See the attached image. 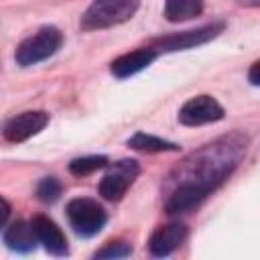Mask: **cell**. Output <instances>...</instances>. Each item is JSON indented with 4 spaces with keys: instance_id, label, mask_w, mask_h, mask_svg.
<instances>
[{
    "instance_id": "cell-2",
    "label": "cell",
    "mask_w": 260,
    "mask_h": 260,
    "mask_svg": "<svg viewBox=\"0 0 260 260\" xmlns=\"http://www.w3.org/2000/svg\"><path fill=\"white\" fill-rule=\"evenodd\" d=\"M140 6V0H93L81 16L83 30H98L130 20Z\"/></svg>"
},
{
    "instance_id": "cell-11",
    "label": "cell",
    "mask_w": 260,
    "mask_h": 260,
    "mask_svg": "<svg viewBox=\"0 0 260 260\" xmlns=\"http://www.w3.org/2000/svg\"><path fill=\"white\" fill-rule=\"evenodd\" d=\"M156 57V51L154 49H136L132 53H126L122 57H118L116 61H112V75L124 79V77H130L138 71H142L144 67H148Z\"/></svg>"
},
{
    "instance_id": "cell-7",
    "label": "cell",
    "mask_w": 260,
    "mask_h": 260,
    "mask_svg": "<svg viewBox=\"0 0 260 260\" xmlns=\"http://www.w3.org/2000/svg\"><path fill=\"white\" fill-rule=\"evenodd\" d=\"M221 30H223V24L221 22H213V24L199 26L195 30L175 32V35L156 39L154 41V49H158V51H183V49H191V47H197V45H203V43L215 39Z\"/></svg>"
},
{
    "instance_id": "cell-8",
    "label": "cell",
    "mask_w": 260,
    "mask_h": 260,
    "mask_svg": "<svg viewBox=\"0 0 260 260\" xmlns=\"http://www.w3.org/2000/svg\"><path fill=\"white\" fill-rule=\"evenodd\" d=\"M47 124H49L47 112H43V110L22 112V114L14 116L12 120H8V124L4 126V138L8 142H24L30 136L39 134Z\"/></svg>"
},
{
    "instance_id": "cell-18",
    "label": "cell",
    "mask_w": 260,
    "mask_h": 260,
    "mask_svg": "<svg viewBox=\"0 0 260 260\" xmlns=\"http://www.w3.org/2000/svg\"><path fill=\"white\" fill-rule=\"evenodd\" d=\"M8 215H10V205L0 197V228L6 223V219H8Z\"/></svg>"
},
{
    "instance_id": "cell-13",
    "label": "cell",
    "mask_w": 260,
    "mask_h": 260,
    "mask_svg": "<svg viewBox=\"0 0 260 260\" xmlns=\"http://www.w3.org/2000/svg\"><path fill=\"white\" fill-rule=\"evenodd\" d=\"M203 12V0H165V16L169 22H183Z\"/></svg>"
},
{
    "instance_id": "cell-9",
    "label": "cell",
    "mask_w": 260,
    "mask_h": 260,
    "mask_svg": "<svg viewBox=\"0 0 260 260\" xmlns=\"http://www.w3.org/2000/svg\"><path fill=\"white\" fill-rule=\"evenodd\" d=\"M32 228L37 234V240L45 246V250L53 256H65L67 254V240L61 232V228L49 219L47 215H37L32 217Z\"/></svg>"
},
{
    "instance_id": "cell-10",
    "label": "cell",
    "mask_w": 260,
    "mask_h": 260,
    "mask_svg": "<svg viewBox=\"0 0 260 260\" xmlns=\"http://www.w3.org/2000/svg\"><path fill=\"white\" fill-rule=\"evenodd\" d=\"M185 238H187V228L183 223H167V225H160L150 236V242H148L150 254L152 256H169L173 250H177L183 244Z\"/></svg>"
},
{
    "instance_id": "cell-12",
    "label": "cell",
    "mask_w": 260,
    "mask_h": 260,
    "mask_svg": "<svg viewBox=\"0 0 260 260\" xmlns=\"http://www.w3.org/2000/svg\"><path fill=\"white\" fill-rule=\"evenodd\" d=\"M4 244H6L10 250L20 252V254L32 252V250L37 248V244H39L32 223H28V221H14V223L4 232Z\"/></svg>"
},
{
    "instance_id": "cell-16",
    "label": "cell",
    "mask_w": 260,
    "mask_h": 260,
    "mask_svg": "<svg viewBox=\"0 0 260 260\" xmlns=\"http://www.w3.org/2000/svg\"><path fill=\"white\" fill-rule=\"evenodd\" d=\"M61 195V183L55 179V177H45L39 181L37 185V197L45 203H53L57 201Z\"/></svg>"
},
{
    "instance_id": "cell-3",
    "label": "cell",
    "mask_w": 260,
    "mask_h": 260,
    "mask_svg": "<svg viewBox=\"0 0 260 260\" xmlns=\"http://www.w3.org/2000/svg\"><path fill=\"white\" fill-rule=\"evenodd\" d=\"M61 43H63V35L59 32V28L43 26V28H39L35 35H30L28 39H24L18 45V49L14 53V59L22 67L35 65V63L45 61L51 55H55L59 51Z\"/></svg>"
},
{
    "instance_id": "cell-17",
    "label": "cell",
    "mask_w": 260,
    "mask_h": 260,
    "mask_svg": "<svg viewBox=\"0 0 260 260\" xmlns=\"http://www.w3.org/2000/svg\"><path fill=\"white\" fill-rule=\"evenodd\" d=\"M132 254V246L126 242H110L95 252V258H126Z\"/></svg>"
},
{
    "instance_id": "cell-14",
    "label": "cell",
    "mask_w": 260,
    "mask_h": 260,
    "mask_svg": "<svg viewBox=\"0 0 260 260\" xmlns=\"http://www.w3.org/2000/svg\"><path fill=\"white\" fill-rule=\"evenodd\" d=\"M128 146L140 152H169V150H179V146L175 142L162 140L158 136L152 134H144V132H136L134 136L128 138Z\"/></svg>"
},
{
    "instance_id": "cell-19",
    "label": "cell",
    "mask_w": 260,
    "mask_h": 260,
    "mask_svg": "<svg viewBox=\"0 0 260 260\" xmlns=\"http://www.w3.org/2000/svg\"><path fill=\"white\" fill-rule=\"evenodd\" d=\"M258 69H260V63H258V61L252 63V69H250V83H252V85H258V83H260V79H258Z\"/></svg>"
},
{
    "instance_id": "cell-6",
    "label": "cell",
    "mask_w": 260,
    "mask_h": 260,
    "mask_svg": "<svg viewBox=\"0 0 260 260\" xmlns=\"http://www.w3.org/2000/svg\"><path fill=\"white\" fill-rule=\"evenodd\" d=\"M223 118V108L211 95H195L179 110V122L185 126H201Z\"/></svg>"
},
{
    "instance_id": "cell-4",
    "label": "cell",
    "mask_w": 260,
    "mask_h": 260,
    "mask_svg": "<svg viewBox=\"0 0 260 260\" xmlns=\"http://www.w3.org/2000/svg\"><path fill=\"white\" fill-rule=\"evenodd\" d=\"M67 217H69V223L75 230V234L81 238H91V236L100 234L108 219L104 207L98 201L87 199V197L71 199L67 203Z\"/></svg>"
},
{
    "instance_id": "cell-5",
    "label": "cell",
    "mask_w": 260,
    "mask_h": 260,
    "mask_svg": "<svg viewBox=\"0 0 260 260\" xmlns=\"http://www.w3.org/2000/svg\"><path fill=\"white\" fill-rule=\"evenodd\" d=\"M138 173H140V167L132 158H122V160L114 162L100 183V195L108 201L122 199L124 193L128 191V187L138 177Z\"/></svg>"
},
{
    "instance_id": "cell-15",
    "label": "cell",
    "mask_w": 260,
    "mask_h": 260,
    "mask_svg": "<svg viewBox=\"0 0 260 260\" xmlns=\"http://www.w3.org/2000/svg\"><path fill=\"white\" fill-rule=\"evenodd\" d=\"M108 167V158L106 156H98V154H91V156H81V158H73L69 162V171L77 177H83V175H91L100 169Z\"/></svg>"
},
{
    "instance_id": "cell-1",
    "label": "cell",
    "mask_w": 260,
    "mask_h": 260,
    "mask_svg": "<svg viewBox=\"0 0 260 260\" xmlns=\"http://www.w3.org/2000/svg\"><path fill=\"white\" fill-rule=\"evenodd\" d=\"M246 150V140L242 136H230L215 144H209L205 150L195 154L183 167V181L167 199V213H185L201 203L238 165V158Z\"/></svg>"
}]
</instances>
